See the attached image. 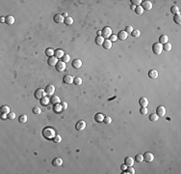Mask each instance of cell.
<instances>
[{
    "label": "cell",
    "mask_w": 181,
    "mask_h": 174,
    "mask_svg": "<svg viewBox=\"0 0 181 174\" xmlns=\"http://www.w3.org/2000/svg\"><path fill=\"white\" fill-rule=\"evenodd\" d=\"M64 20H65V17H64L62 15L57 14V15L54 16V21H55L56 23H63Z\"/></svg>",
    "instance_id": "cell-17"
},
{
    "label": "cell",
    "mask_w": 181,
    "mask_h": 174,
    "mask_svg": "<svg viewBox=\"0 0 181 174\" xmlns=\"http://www.w3.org/2000/svg\"><path fill=\"white\" fill-rule=\"evenodd\" d=\"M173 21H174L176 24H178V25L181 24V17H180V15H175V16H174Z\"/></svg>",
    "instance_id": "cell-36"
},
{
    "label": "cell",
    "mask_w": 181,
    "mask_h": 174,
    "mask_svg": "<svg viewBox=\"0 0 181 174\" xmlns=\"http://www.w3.org/2000/svg\"><path fill=\"white\" fill-rule=\"evenodd\" d=\"M5 21H6V17H1V18H0V22L3 23V22H5Z\"/></svg>",
    "instance_id": "cell-54"
},
{
    "label": "cell",
    "mask_w": 181,
    "mask_h": 174,
    "mask_svg": "<svg viewBox=\"0 0 181 174\" xmlns=\"http://www.w3.org/2000/svg\"><path fill=\"white\" fill-rule=\"evenodd\" d=\"M49 103H50V100H49V98L46 97V96L41 100V105H42V106H48Z\"/></svg>",
    "instance_id": "cell-29"
},
{
    "label": "cell",
    "mask_w": 181,
    "mask_h": 174,
    "mask_svg": "<svg viewBox=\"0 0 181 174\" xmlns=\"http://www.w3.org/2000/svg\"><path fill=\"white\" fill-rule=\"evenodd\" d=\"M162 46H163V50H166V51H169V50L172 49V44L169 43V42L162 45Z\"/></svg>",
    "instance_id": "cell-34"
},
{
    "label": "cell",
    "mask_w": 181,
    "mask_h": 174,
    "mask_svg": "<svg viewBox=\"0 0 181 174\" xmlns=\"http://www.w3.org/2000/svg\"><path fill=\"white\" fill-rule=\"evenodd\" d=\"M142 0H131V3H132V5H134L135 7H137V6H141V4H142Z\"/></svg>",
    "instance_id": "cell-41"
},
{
    "label": "cell",
    "mask_w": 181,
    "mask_h": 174,
    "mask_svg": "<svg viewBox=\"0 0 181 174\" xmlns=\"http://www.w3.org/2000/svg\"><path fill=\"white\" fill-rule=\"evenodd\" d=\"M1 118H2L3 120L8 119V114H6V113H1Z\"/></svg>",
    "instance_id": "cell-52"
},
{
    "label": "cell",
    "mask_w": 181,
    "mask_h": 174,
    "mask_svg": "<svg viewBox=\"0 0 181 174\" xmlns=\"http://www.w3.org/2000/svg\"><path fill=\"white\" fill-rule=\"evenodd\" d=\"M168 41H169V37L167 35H161L159 38V43L161 45H164V44L168 43Z\"/></svg>",
    "instance_id": "cell-24"
},
{
    "label": "cell",
    "mask_w": 181,
    "mask_h": 174,
    "mask_svg": "<svg viewBox=\"0 0 181 174\" xmlns=\"http://www.w3.org/2000/svg\"><path fill=\"white\" fill-rule=\"evenodd\" d=\"M148 76L152 79H156L158 77V72L156 70H150L148 72Z\"/></svg>",
    "instance_id": "cell-19"
},
{
    "label": "cell",
    "mask_w": 181,
    "mask_h": 174,
    "mask_svg": "<svg viewBox=\"0 0 181 174\" xmlns=\"http://www.w3.org/2000/svg\"><path fill=\"white\" fill-rule=\"evenodd\" d=\"M10 107L8 106H2L1 108H0V113H6V114H9L10 113Z\"/></svg>",
    "instance_id": "cell-27"
},
{
    "label": "cell",
    "mask_w": 181,
    "mask_h": 174,
    "mask_svg": "<svg viewBox=\"0 0 181 174\" xmlns=\"http://www.w3.org/2000/svg\"><path fill=\"white\" fill-rule=\"evenodd\" d=\"M126 172H127V173H130V174H134V173H135V169H134L132 166H127Z\"/></svg>",
    "instance_id": "cell-47"
},
{
    "label": "cell",
    "mask_w": 181,
    "mask_h": 174,
    "mask_svg": "<svg viewBox=\"0 0 181 174\" xmlns=\"http://www.w3.org/2000/svg\"><path fill=\"white\" fill-rule=\"evenodd\" d=\"M64 22H65V24H66V25H71V24L73 23V19H72V17H66V18H65Z\"/></svg>",
    "instance_id": "cell-33"
},
{
    "label": "cell",
    "mask_w": 181,
    "mask_h": 174,
    "mask_svg": "<svg viewBox=\"0 0 181 174\" xmlns=\"http://www.w3.org/2000/svg\"><path fill=\"white\" fill-rule=\"evenodd\" d=\"M54 50L52 49V48H50V47H48V48H46L45 49V51H44V53H45V55L46 56H48V57H51V56H54Z\"/></svg>",
    "instance_id": "cell-28"
},
{
    "label": "cell",
    "mask_w": 181,
    "mask_h": 174,
    "mask_svg": "<svg viewBox=\"0 0 181 174\" xmlns=\"http://www.w3.org/2000/svg\"><path fill=\"white\" fill-rule=\"evenodd\" d=\"M52 140H53V142H55V143H60V142L62 141V136H60V135H56Z\"/></svg>",
    "instance_id": "cell-40"
},
{
    "label": "cell",
    "mask_w": 181,
    "mask_h": 174,
    "mask_svg": "<svg viewBox=\"0 0 181 174\" xmlns=\"http://www.w3.org/2000/svg\"><path fill=\"white\" fill-rule=\"evenodd\" d=\"M65 54H64V51L62 49H56L55 50V52H54V56L57 58V59H59V58H63V56H64Z\"/></svg>",
    "instance_id": "cell-22"
},
{
    "label": "cell",
    "mask_w": 181,
    "mask_h": 174,
    "mask_svg": "<svg viewBox=\"0 0 181 174\" xmlns=\"http://www.w3.org/2000/svg\"><path fill=\"white\" fill-rule=\"evenodd\" d=\"M135 161L137 162H143L144 161V156L141 155V154H138L135 156Z\"/></svg>",
    "instance_id": "cell-39"
},
{
    "label": "cell",
    "mask_w": 181,
    "mask_h": 174,
    "mask_svg": "<svg viewBox=\"0 0 181 174\" xmlns=\"http://www.w3.org/2000/svg\"><path fill=\"white\" fill-rule=\"evenodd\" d=\"M82 61L80 60V59H74L73 61H72V67L74 68V69H80L82 67Z\"/></svg>",
    "instance_id": "cell-15"
},
{
    "label": "cell",
    "mask_w": 181,
    "mask_h": 174,
    "mask_svg": "<svg viewBox=\"0 0 181 174\" xmlns=\"http://www.w3.org/2000/svg\"><path fill=\"white\" fill-rule=\"evenodd\" d=\"M53 110L56 112V113H60V112H62V111H63V108H62V106H61V104L55 105V106H54V108H53Z\"/></svg>",
    "instance_id": "cell-31"
},
{
    "label": "cell",
    "mask_w": 181,
    "mask_h": 174,
    "mask_svg": "<svg viewBox=\"0 0 181 174\" xmlns=\"http://www.w3.org/2000/svg\"><path fill=\"white\" fill-rule=\"evenodd\" d=\"M54 92H55V87H54V85L49 84V85H47V86L45 87V93H46V95L52 96V95L54 94Z\"/></svg>",
    "instance_id": "cell-9"
},
{
    "label": "cell",
    "mask_w": 181,
    "mask_h": 174,
    "mask_svg": "<svg viewBox=\"0 0 181 174\" xmlns=\"http://www.w3.org/2000/svg\"><path fill=\"white\" fill-rule=\"evenodd\" d=\"M135 8H136V7H135L134 5H132V6H131V9H132V10H135Z\"/></svg>",
    "instance_id": "cell-56"
},
{
    "label": "cell",
    "mask_w": 181,
    "mask_h": 174,
    "mask_svg": "<svg viewBox=\"0 0 181 174\" xmlns=\"http://www.w3.org/2000/svg\"><path fill=\"white\" fill-rule=\"evenodd\" d=\"M73 83H74L75 85H81V84H82V78H81V77H79V76L74 77Z\"/></svg>",
    "instance_id": "cell-37"
},
{
    "label": "cell",
    "mask_w": 181,
    "mask_h": 174,
    "mask_svg": "<svg viewBox=\"0 0 181 174\" xmlns=\"http://www.w3.org/2000/svg\"><path fill=\"white\" fill-rule=\"evenodd\" d=\"M131 35H132V37H134V38H138V37L141 35V33H140V31H139L138 29H136V30H133L132 33H131Z\"/></svg>",
    "instance_id": "cell-43"
},
{
    "label": "cell",
    "mask_w": 181,
    "mask_h": 174,
    "mask_svg": "<svg viewBox=\"0 0 181 174\" xmlns=\"http://www.w3.org/2000/svg\"><path fill=\"white\" fill-rule=\"evenodd\" d=\"M63 165V160L61 158H55L52 161V166H61Z\"/></svg>",
    "instance_id": "cell-18"
},
{
    "label": "cell",
    "mask_w": 181,
    "mask_h": 174,
    "mask_svg": "<svg viewBox=\"0 0 181 174\" xmlns=\"http://www.w3.org/2000/svg\"><path fill=\"white\" fill-rule=\"evenodd\" d=\"M135 13L137 14V15H142L143 13H144V9H143V7L142 6H137L136 8H135Z\"/></svg>",
    "instance_id": "cell-35"
},
{
    "label": "cell",
    "mask_w": 181,
    "mask_h": 174,
    "mask_svg": "<svg viewBox=\"0 0 181 174\" xmlns=\"http://www.w3.org/2000/svg\"><path fill=\"white\" fill-rule=\"evenodd\" d=\"M139 105L141 106V107H146L148 105V100L146 97H142L139 100Z\"/></svg>",
    "instance_id": "cell-13"
},
{
    "label": "cell",
    "mask_w": 181,
    "mask_h": 174,
    "mask_svg": "<svg viewBox=\"0 0 181 174\" xmlns=\"http://www.w3.org/2000/svg\"><path fill=\"white\" fill-rule=\"evenodd\" d=\"M5 23L8 24V25H13L15 23V17L13 16H7Z\"/></svg>",
    "instance_id": "cell-20"
},
{
    "label": "cell",
    "mask_w": 181,
    "mask_h": 174,
    "mask_svg": "<svg viewBox=\"0 0 181 174\" xmlns=\"http://www.w3.org/2000/svg\"><path fill=\"white\" fill-rule=\"evenodd\" d=\"M15 118H16L15 112H10V113L8 114V119H10V120H14Z\"/></svg>",
    "instance_id": "cell-48"
},
{
    "label": "cell",
    "mask_w": 181,
    "mask_h": 174,
    "mask_svg": "<svg viewBox=\"0 0 181 174\" xmlns=\"http://www.w3.org/2000/svg\"><path fill=\"white\" fill-rule=\"evenodd\" d=\"M156 114H157L159 117H164L165 114H166V108H165V106H159L156 108Z\"/></svg>",
    "instance_id": "cell-6"
},
{
    "label": "cell",
    "mask_w": 181,
    "mask_h": 174,
    "mask_svg": "<svg viewBox=\"0 0 181 174\" xmlns=\"http://www.w3.org/2000/svg\"><path fill=\"white\" fill-rule=\"evenodd\" d=\"M86 128V122L81 120V121H78L76 123V125H75V129L77 131H83L84 129Z\"/></svg>",
    "instance_id": "cell-11"
},
{
    "label": "cell",
    "mask_w": 181,
    "mask_h": 174,
    "mask_svg": "<svg viewBox=\"0 0 181 174\" xmlns=\"http://www.w3.org/2000/svg\"><path fill=\"white\" fill-rule=\"evenodd\" d=\"M144 156V161H147V162H151L153 160H154V156L152 153H150V152H146L145 153V155Z\"/></svg>",
    "instance_id": "cell-7"
},
{
    "label": "cell",
    "mask_w": 181,
    "mask_h": 174,
    "mask_svg": "<svg viewBox=\"0 0 181 174\" xmlns=\"http://www.w3.org/2000/svg\"><path fill=\"white\" fill-rule=\"evenodd\" d=\"M110 41H111V42L113 43V42H116V41L118 40V37H117V35H111V36H110V39H109Z\"/></svg>",
    "instance_id": "cell-50"
},
{
    "label": "cell",
    "mask_w": 181,
    "mask_h": 174,
    "mask_svg": "<svg viewBox=\"0 0 181 174\" xmlns=\"http://www.w3.org/2000/svg\"><path fill=\"white\" fill-rule=\"evenodd\" d=\"M55 68H56V71H57V72L62 73V72H64V71L66 70V63L63 62V61H59V62L56 64Z\"/></svg>",
    "instance_id": "cell-5"
},
{
    "label": "cell",
    "mask_w": 181,
    "mask_h": 174,
    "mask_svg": "<svg viewBox=\"0 0 181 174\" xmlns=\"http://www.w3.org/2000/svg\"><path fill=\"white\" fill-rule=\"evenodd\" d=\"M104 41H105V39H104L102 36H97V37L95 38V44H96L97 46H102Z\"/></svg>",
    "instance_id": "cell-26"
},
{
    "label": "cell",
    "mask_w": 181,
    "mask_h": 174,
    "mask_svg": "<svg viewBox=\"0 0 181 174\" xmlns=\"http://www.w3.org/2000/svg\"><path fill=\"white\" fill-rule=\"evenodd\" d=\"M43 136L44 138H46L48 140H52L54 138V136H56V132L52 128L46 127V128H44L43 130Z\"/></svg>",
    "instance_id": "cell-1"
},
{
    "label": "cell",
    "mask_w": 181,
    "mask_h": 174,
    "mask_svg": "<svg viewBox=\"0 0 181 174\" xmlns=\"http://www.w3.org/2000/svg\"><path fill=\"white\" fill-rule=\"evenodd\" d=\"M133 30H134V29H133V27H132L131 25H127V26L125 27V30H124V31H125L127 34H128V33H130V34H131Z\"/></svg>",
    "instance_id": "cell-44"
},
{
    "label": "cell",
    "mask_w": 181,
    "mask_h": 174,
    "mask_svg": "<svg viewBox=\"0 0 181 174\" xmlns=\"http://www.w3.org/2000/svg\"><path fill=\"white\" fill-rule=\"evenodd\" d=\"M50 103H52V105H58L60 104L61 102H60V98L58 96H52L51 99H50Z\"/></svg>",
    "instance_id": "cell-25"
},
{
    "label": "cell",
    "mask_w": 181,
    "mask_h": 174,
    "mask_svg": "<svg viewBox=\"0 0 181 174\" xmlns=\"http://www.w3.org/2000/svg\"><path fill=\"white\" fill-rule=\"evenodd\" d=\"M46 96V93H45V90L42 89V88H39L35 91V98L38 99V100H42L43 98H44Z\"/></svg>",
    "instance_id": "cell-3"
},
{
    "label": "cell",
    "mask_w": 181,
    "mask_h": 174,
    "mask_svg": "<svg viewBox=\"0 0 181 174\" xmlns=\"http://www.w3.org/2000/svg\"><path fill=\"white\" fill-rule=\"evenodd\" d=\"M117 37H118V39H119L120 41H125V40L127 39V37H128V34L124 31V30H123V31L122 30V31H119V32L118 33Z\"/></svg>",
    "instance_id": "cell-12"
},
{
    "label": "cell",
    "mask_w": 181,
    "mask_h": 174,
    "mask_svg": "<svg viewBox=\"0 0 181 174\" xmlns=\"http://www.w3.org/2000/svg\"><path fill=\"white\" fill-rule=\"evenodd\" d=\"M61 106H62L63 110H66V109L67 108V103H65V102H63V103H61Z\"/></svg>",
    "instance_id": "cell-51"
},
{
    "label": "cell",
    "mask_w": 181,
    "mask_h": 174,
    "mask_svg": "<svg viewBox=\"0 0 181 174\" xmlns=\"http://www.w3.org/2000/svg\"><path fill=\"white\" fill-rule=\"evenodd\" d=\"M102 47H103V48H105V49H110L112 47V42L110 40H105L104 42H103V45H102Z\"/></svg>",
    "instance_id": "cell-23"
},
{
    "label": "cell",
    "mask_w": 181,
    "mask_h": 174,
    "mask_svg": "<svg viewBox=\"0 0 181 174\" xmlns=\"http://www.w3.org/2000/svg\"><path fill=\"white\" fill-rule=\"evenodd\" d=\"M152 51L155 55H160L163 51V46L160 43H155L152 45Z\"/></svg>",
    "instance_id": "cell-2"
},
{
    "label": "cell",
    "mask_w": 181,
    "mask_h": 174,
    "mask_svg": "<svg viewBox=\"0 0 181 174\" xmlns=\"http://www.w3.org/2000/svg\"><path fill=\"white\" fill-rule=\"evenodd\" d=\"M124 165L126 166H133V165H134V159L132 157H126L124 159Z\"/></svg>",
    "instance_id": "cell-14"
},
{
    "label": "cell",
    "mask_w": 181,
    "mask_h": 174,
    "mask_svg": "<svg viewBox=\"0 0 181 174\" xmlns=\"http://www.w3.org/2000/svg\"><path fill=\"white\" fill-rule=\"evenodd\" d=\"M140 113H141V114H143V115L146 114V113H147V108H146V107H141V109H140Z\"/></svg>",
    "instance_id": "cell-49"
},
{
    "label": "cell",
    "mask_w": 181,
    "mask_h": 174,
    "mask_svg": "<svg viewBox=\"0 0 181 174\" xmlns=\"http://www.w3.org/2000/svg\"><path fill=\"white\" fill-rule=\"evenodd\" d=\"M69 60H70V56H69L68 54L64 55V56H63V58H62V61H63V62H65V63L69 62Z\"/></svg>",
    "instance_id": "cell-45"
},
{
    "label": "cell",
    "mask_w": 181,
    "mask_h": 174,
    "mask_svg": "<svg viewBox=\"0 0 181 174\" xmlns=\"http://www.w3.org/2000/svg\"><path fill=\"white\" fill-rule=\"evenodd\" d=\"M159 118H160V117H159L156 113H152V114L149 115V120L151 121V122H156V121H158Z\"/></svg>",
    "instance_id": "cell-32"
},
{
    "label": "cell",
    "mask_w": 181,
    "mask_h": 174,
    "mask_svg": "<svg viewBox=\"0 0 181 174\" xmlns=\"http://www.w3.org/2000/svg\"><path fill=\"white\" fill-rule=\"evenodd\" d=\"M47 63H48V65H49V66H56V64L58 63V59H57L55 56L48 57Z\"/></svg>",
    "instance_id": "cell-16"
},
{
    "label": "cell",
    "mask_w": 181,
    "mask_h": 174,
    "mask_svg": "<svg viewBox=\"0 0 181 174\" xmlns=\"http://www.w3.org/2000/svg\"><path fill=\"white\" fill-rule=\"evenodd\" d=\"M111 35H112V29L110 27H108V26H105L101 31V36L106 40L107 38H110Z\"/></svg>",
    "instance_id": "cell-4"
},
{
    "label": "cell",
    "mask_w": 181,
    "mask_h": 174,
    "mask_svg": "<svg viewBox=\"0 0 181 174\" xmlns=\"http://www.w3.org/2000/svg\"><path fill=\"white\" fill-rule=\"evenodd\" d=\"M103 122L105 123V124L109 125V124H111V122H112V118L110 117V116H105L104 119H103Z\"/></svg>",
    "instance_id": "cell-42"
},
{
    "label": "cell",
    "mask_w": 181,
    "mask_h": 174,
    "mask_svg": "<svg viewBox=\"0 0 181 174\" xmlns=\"http://www.w3.org/2000/svg\"><path fill=\"white\" fill-rule=\"evenodd\" d=\"M141 6L143 7L144 11L145 10H146V11H150V10L152 9V3L150 1H143L142 4H141Z\"/></svg>",
    "instance_id": "cell-10"
},
{
    "label": "cell",
    "mask_w": 181,
    "mask_h": 174,
    "mask_svg": "<svg viewBox=\"0 0 181 174\" xmlns=\"http://www.w3.org/2000/svg\"><path fill=\"white\" fill-rule=\"evenodd\" d=\"M18 121H19V123H26L27 122V115H25V114H22V115H20L19 116V118H18Z\"/></svg>",
    "instance_id": "cell-38"
},
{
    "label": "cell",
    "mask_w": 181,
    "mask_h": 174,
    "mask_svg": "<svg viewBox=\"0 0 181 174\" xmlns=\"http://www.w3.org/2000/svg\"><path fill=\"white\" fill-rule=\"evenodd\" d=\"M126 168H127V166L124 165V163H123V165L122 166H120V169H122V171H124V170H126Z\"/></svg>",
    "instance_id": "cell-53"
},
{
    "label": "cell",
    "mask_w": 181,
    "mask_h": 174,
    "mask_svg": "<svg viewBox=\"0 0 181 174\" xmlns=\"http://www.w3.org/2000/svg\"><path fill=\"white\" fill-rule=\"evenodd\" d=\"M62 16H63V17H64L65 18H66V17H67V13H64V14H63Z\"/></svg>",
    "instance_id": "cell-55"
},
{
    "label": "cell",
    "mask_w": 181,
    "mask_h": 174,
    "mask_svg": "<svg viewBox=\"0 0 181 174\" xmlns=\"http://www.w3.org/2000/svg\"><path fill=\"white\" fill-rule=\"evenodd\" d=\"M41 112H42V109L39 108V107H34L33 108V113L34 114H37V115H39V114H41Z\"/></svg>",
    "instance_id": "cell-46"
},
{
    "label": "cell",
    "mask_w": 181,
    "mask_h": 174,
    "mask_svg": "<svg viewBox=\"0 0 181 174\" xmlns=\"http://www.w3.org/2000/svg\"><path fill=\"white\" fill-rule=\"evenodd\" d=\"M170 12H172L174 16H175V15H180V14H179V13H180L179 8H178L177 6H173L172 8H170Z\"/></svg>",
    "instance_id": "cell-30"
},
{
    "label": "cell",
    "mask_w": 181,
    "mask_h": 174,
    "mask_svg": "<svg viewBox=\"0 0 181 174\" xmlns=\"http://www.w3.org/2000/svg\"><path fill=\"white\" fill-rule=\"evenodd\" d=\"M104 117H105V116H104L102 113H96V114L94 115V120H95V122H97V123H101V122H103Z\"/></svg>",
    "instance_id": "cell-21"
},
{
    "label": "cell",
    "mask_w": 181,
    "mask_h": 174,
    "mask_svg": "<svg viewBox=\"0 0 181 174\" xmlns=\"http://www.w3.org/2000/svg\"><path fill=\"white\" fill-rule=\"evenodd\" d=\"M73 80H74V77L70 75H66L64 77H63V82L66 83V84H71L73 83Z\"/></svg>",
    "instance_id": "cell-8"
}]
</instances>
